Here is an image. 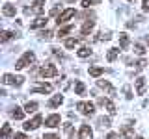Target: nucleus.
<instances>
[{"label": "nucleus", "mask_w": 149, "mask_h": 139, "mask_svg": "<svg viewBox=\"0 0 149 139\" xmlns=\"http://www.w3.org/2000/svg\"><path fill=\"white\" fill-rule=\"evenodd\" d=\"M9 136H11V126H9V124H4V128H2V139H8Z\"/></svg>", "instance_id": "nucleus-28"}, {"label": "nucleus", "mask_w": 149, "mask_h": 139, "mask_svg": "<svg viewBox=\"0 0 149 139\" xmlns=\"http://www.w3.org/2000/svg\"><path fill=\"white\" fill-rule=\"evenodd\" d=\"M36 109H37V102H26V104H24V111H26V113H34Z\"/></svg>", "instance_id": "nucleus-25"}, {"label": "nucleus", "mask_w": 149, "mask_h": 139, "mask_svg": "<svg viewBox=\"0 0 149 139\" xmlns=\"http://www.w3.org/2000/svg\"><path fill=\"white\" fill-rule=\"evenodd\" d=\"M134 137V130L130 124H123L119 130V139H132Z\"/></svg>", "instance_id": "nucleus-6"}, {"label": "nucleus", "mask_w": 149, "mask_h": 139, "mask_svg": "<svg viewBox=\"0 0 149 139\" xmlns=\"http://www.w3.org/2000/svg\"><path fill=\"white\" fill-rule=\"evenodd\" d=\"M6 85H15V87H21L24 83V78L22 76H13V74H4V80H2Z\"/></svg>", "instance_id": "nucleus-3"}, {"label": "nucleus", "mask_w": 149, "mask_h": 139, "mask_svg": "<svg viewBox=\"0 0 149 139\" xmlns=\"http://www.w3.org/2000/svg\"><path fill=\"white\" fill-rule=\"evenodd\" d=\"M146 39H147V45H149V35H147V37H146Z\"/></svg>", "instance_id": "nucleus-41"}, {"label": "nucleus", "mask_w": 149, "mask_h": 139, "mask_svg": "<svg viewBox=\"0 0 149 139\" xmlns=\"http://www.w3.org/2000/svg\"><path fill=\"white\" fill-rule=\"evenodd\" d=\"M47 21H49V19L41 15V17H37L36 21L32 22V24H30V28H32V30H36V28H41V26H45V24H47Z\"/></svg>", "instance_id": "nucleus-16"}, {"label": "nucleus", "mask_w": 149, "mask_h": 139, "mask_svg": "<svg viewBox=\"0 0 149 139\" xmlns=\"http://www.w3.org/2000/svg\"><path fill=\"white\" fill-rule=\"evenodd\" d=\"M99 104H101V106H106V109H108L110 115L116 113V104H114L112 100H108V98H99Z\"/></svg>", "instance_id": "nucleus-13"}, {"label": "nucleus", "mask_w": 149, "mask_h": 139, "mask_svg": "<svg viewBox=\"0 0 149 139\" xmlns=\"http://www.w3.org/2000/svg\"><path fill=\"white\" fill-rule=\"evenodd\" d=\"M41 120H43V117H41V115H36L32 120H26L24 122V130H37L39 124H41Z\"/></svg>", "instance_id": "nucleus-7"}, {"label": "nucleus", "mask_w": 149, "mask_h": 139, "mask_svg": "<svg viewBox=\"0 0 149 139\" xmlns=\"http://www.w3.org/2000/svg\"><path fill=\"white\" fill-rule=\"evenodd\" d=\"M43 4H45V0H34V8H32V11L37 13V15L41 17V13H43Z\"/></svg>", "instance_id": "nucleus-18"}, {"label": "nucleus", "mask_w": 149, "mask_h": 139, "mask_svg": "<svg viewBox=\"0 0 149 139\" xmlns=\"http://www.w3.org/2000/svg\"><path fill=\"white\" fill-rule=\"evenodd\" d=\"M34 59H36V54L34 52H24V56H22V58L15 63V69H17V71H21V69L28 67L30 63H34Z\"/></svg>", "instance_id": "nucleus-1"}, {"label": "nucleus", "mask_w": 149, "mask_h": 139, "mask_svg": "<svg viewBox=\"0 0 149 139\" xmlns=\"http://www.w3.org/2000/svg\"><path fill=\"white\" fill-rule=\"evenodd\" d=\"M77 54H78V58H88V56H91V48L90 46H80Z\"/></svg>", "instance_id": "nucleus-21"}, {"label": "nucleus", "mask_w": 149, "mask_h": 139, "mask_svg": "<svg viewBox=\"0 0 149 139\" xmlns=\"http://www.w3.org/2000/svg\"><path fill=\"white\" fill-rule=\"evenodd\" d=\"M97 85H99L101 89L108 91V95H110V96H114V95H116V89L112 87V83H110L108 80H97Z\"/></svg>", "instance_id": "nucleus-9"}, {"label": "nucleus", "mask_w": 149, "mask_h": 139, "mask_svg": "<svg viewBox=\"0 0 149 139\" xmlns=\"http://www.w3.org/2000/svg\"><path fill=\"white\" fill-rule=\"evenodd\" d=\"M71 32H73V26L71 24H69V26H63V28H60V30H58V37H65L67 34H71Z\"/></svg>", "instance_id": "nucleus-24"}, {"label": "nucleus", "mask_w": 149, "mask_h": 139, "mask_svg": "<svg viewBox=\"0 0 149 139\" xmlns=\"http://www.w3.org/2000/svg\"><path fill=\"white\" fill-rule=\"evenodd\" d=\"M118 54H119V48H110L108 54H106V59H108V61H114V59L118 58Z\"/></svg>", "instance_id": "nucleus-23"}, {"label": "nucleus", "mask_w": 149, "mask_h": 139, "mask_svg": "<svg viewBox=\"0 0 149 139\" xmlns=\"http://www.w3.org/2000/svg\"><path fill=\"white\" fill-rule=\"evenodd\" d=\"M50 91H52L50 83H37V85L32 87V93H50Z\"/></svg>", "instance_id": "nucleus-11"}, {"label": "nucleus", "mask_w": 149, "mask_h": 139, "mask_svg": "<svg viewBox=\"0 0 149 139\" xmlns=\"http://www.w3.org/2000/svg\"><path fill=\"white\" fill-rule=\"evenodd\" d=\"M93 26H95V21H86L82 24V30H80V34H82V37H88L90 35V32L93 30Z\"/></svg>", "instance_id": "nucleus-12"}, {"label": "nucleus", "mask_w": 149, "mask_h": 139, "mask_svg": "<svg viewBox=\"0 0 149 139\" xmlns=\"http://www.w3.org/2000/svg\"><path fill=\"white\" fill-rule=\"evenodd\" d=\"M71 17H74V9H73V8H67V9L62 13V15H58V19H56V24H58V26H60V24H65V22H67Z\"/></svg>", "instance_id": "nucleus-5"}, {"label": "nucleus", "mask_w": 149, "mask_h": 139, "mask_svg": "<svg viewBox=\"0 0 149 139\" xmlns=\"http://www.w3.org/2000/svg\"><path fill=\"white\" fill-rule=\"evenodd\" d=\"M123 93H125V98H127V100L132 98V91H130V87H129V85H125V87H123Z\"/></svg>", "instance_id": "nucleus-33"}, {"label": "nucleus", "mask_w": 149, "mask_h": 139, "mask_svg": "<svg viewBox=\"0 0 149 139\" xmlns=\"http://www.w3.org/2000/svg\"><path fill=\"white\" fill-rule=\"evenodd\" d=\"M39 74L43 78H54V76H58V69H56V65H52V63H45L43 67H41Z\"/></svg>", "instance_id": "nucleus-2"}, {"label": "nucleus", "mask_w": 149, "mask_h": 139, "mask_svg": "<svg viewBox=\"0 0 149 139\" xmlns=\"http://www.w3.org/2000/svg\"><path fill=\"white\" fill-rule=\"evenodd\" d=\"M129 2H132V0H129Z\"/></svg>", "instance_id": "nucleus-43"}, {"label": "nucleus", "mask_w": 149, "mask_h": 139, "mask_svg": "<svg viewBox=\"0 0 149 139\" xmlns=\"http://www.w3.org/2000/svg\"><path fill=\"white\" fill-rule=\"evenodd\" d=\"M143 67H146V59H140V61H138V69H143Z\"/></svg>", "instance_id": "nucleus-39"}, {"label": "nucleus", "mask_w": 149, "mask_h": 139, "mask_svg": "<svg viewBox=\"0 0 149 139\" xmlns=\"http://www.w3.org/2000/svg\"><path fill=\"white\" fill-rule=\"evenodd\" d=\"M99 126H101V128H108V126H110V119H108V117H101V119H99Z\"/></svg>", "instance_id": "nucleus-32"}, {"label": "nucleus", "mask_w": 149, "mask_h": 139, "mask_svg": "<svg viewBox=\"0 0 149 139\" xmlns=\"http://www.w3.org/2000/svg\"><path fill=\"white\" fill-rule=\"evenodd\" d=\"M11 37H13V32H8V30H6V32H2V37H0V41H2V43H8Z\"/></svg>", "instance_id": "nucleus-29"}, {"label": "nucleus", "mask_w": 149, "mask_h": 139, "mask_svg": "<svg viewBox=\"0 0 149 139\" xmlns=\"http://www.w3.org/2000/svg\"><path fill=\"white\" fill-rule=\"evenodd\" d=\"M50 15H52V17L58 15V8H52V9H50Z\"/></svg>", "instance_id": "nucleus-40"}, {"label": "nucleus", "mask_w": 149, "mask_h": 139, "mask_svg": "<svg viewBox=\"0 0 149 139\" xmlns=\"http://www.w3.org/2000/svg\"><path fill=\"white\" fill-rule=\"evenodd\" d=\"M93 4H99V0H82V6L84 8H90V6H93Z\"/></svg>", "instance_id": "nucleus-34"}, {"label": "nucleus", "mask_w": 149, "mask_h": 139, "mask_svg": "<svg viewBox=\"0 0 149 139\" xmlns=\"http://www.w3.org/2000/svg\"><path fill=\"white\" fill-rule=\"evenodd\" d=\"M77 45H78V39H74V37H69V39H65V48H74Z\"/></svg>", "instance_id": "nucleus-27"}, {"label": "nucleus", "mask_w": 149, "mask_h": 139, "mask_svg": "<svg viewBox=\"0 0 149 139\" xmlns=\"http://www.w3.org/2000/svg\"><path fill=\"white\" fill-rule=\"evenodd\" d=\"M62 102H63V96H62V95H54L52 98L49 100V108H58Z\"/></svg>", "instance_id": "nucleus-17"}, {"label": "nucleus", "mask_w": 149, "mask_h": 139, "mask_svg": "<svg viewBox=\"0 0 149 139\" xmlns=\"http://www.w3.org/2000/svg\"><path fill=\"white\" fill-rule=\"evenodd\" d=\"M142 8H143V11H149V0H143V2H142Z\"/></svg>", "instance_id": "nucleus-36"}, {"label": "nucleus", "mask_w": 149, "mask_h": 139, "mask_svg": "<svg viewBox=\"0 0 149 139\" xmlns=\"http://www.w3.org/2000/svg\"><path fill=\"white\" fill-rule=\"evenodd\" d=\"M13 139H28V137L24 136V133H21V132H19V133H15V136H13Z\"/></svg>", "instance_id": "nucleus-37"}, {"label": "nucleus", "mask_w": 149, "mask_h": 139, "mask_svg": "<svg viewBox=\"0 0 149 139\" xmlns=\"http://www.w3.org/2000/svg\"><path fill=\"white\" fill-rule=\"evenodd\" d=\"M136 139H143V137H136Z\"/></svg>", "instance_id": "nucleus-42"}, {"label": "nucleus", "mask_w": 149, "mask_h": 139, "mask_svg": "<svg viewBox=\"0 0 149 139\" xmlns=\"http://www.w3.org/2000/svg\"><path fill=\"white\" fill-rule=\"evenodd\" d=\"M88 72H90V76H93V78H99L101 74L104 72V69H102V67H90Z\"/></svg>", "instance_id": "nucleus-20"}, {"label": "nucleus", "mask_w": 149, "mask_h": 139, "mask_svg": "<svg viewBox=\"0 0 149 139\" xmlns=\"http://www.w3.org/2000/svg\"><path fill=\"white\" fill-rule=\"evenodd\" d=\"M129 43H130V41H129V35L127 34H119V46H121V48H129Z\"/></svg>", "instance_id": "nucleus-19"}, {"label": "nucleus", "mask_w": 149, "mask_h": 139, "mask_svg": "<svg viewBox=\"0 0 149 139\" xmlns=\"http://www.w3.org/2000/svg\"><path fill=\"white\" fill-rule=\"evenodd\" d=\"M136 93L138 95H146V78L140 76L136 80Z\"/></svg>", "instance_id": "nucleus-15"}, {"label": "nucleus", "mask_w": 149, "mask_h": 139, "mask_svg": "<svg viewBox=\"0 0 149 139\" xmlns=\"http://www.w3.org/2000/svg\"><path fill=\"white\" fill-rule=\"evenodd\" d=\"M74 93H77V95H84V93H86V85H84L82 82H77L74 83Z\"/></svg>", "instance_id": "nucleus-26"}, {"label": "nucleus", "mask_w": 149, "mask_h": 139, "mask_svg": "<svg viewBox=\"0 0 149 139\" xmlns=\"http://www.w3.org/2000/svg\"><path fill=\"white\" fill-rule=\"evenodd\" d=\"M45 126H49V128H56V126H60V115H49V117L45 119Z\"/></svg>", "instance_id": "nucleus-10"}, {"label": "nucleus", "mask_w": 149, "mask_h": 139, "mask_svg": "<svg viewBox=\"0 0 149 139\" xmlns=\"http://www.w3.org/2000/svg\"><path fill=\"white\" fill-rule=\"evenodd\" d=\"M39 37H41V39H45V41H49L50 37H52V32H50V30H41L39 32Z\"/></svg>", "instance_id": "nucleus-30"}, {"label": "nucleus", "mask_w": 149, "mask_h": 139, "mask_svg": "<svg viewBox=\"0 0 149 139\" xmlns=\"http://www.w3.org/2000/svg\"><path fill=\"white\" fill-rule=\"evenodd\" d=\"M2 13H4L6 17H15L17 8L13 6V4H4V6H2Z\"/></svg>", "instance_id": "nucleus-14"}, {"label": "nucleus", "mask_w": 149, "mask_h": 139, "mask_svg": "<svg viewBox=\"0 0 149 139\" xmlns=\"http://www.w3.org/2000/svg\"><path fill=\"white\" fill-rule=\"evenodd\" d=\"M78 137L80 139H93V130L88 126V124H82L80 132H78Z\"/></svg>", "instance_id": "nucleus-8"}, {"label": "nucleus", "mask_w": 149, "mask_h": 139, "mask_svg": "<svg viewBox=\"0 0 149 139\" xmlns=\"http://www.w3.org/2000/svg\"><path fill=\"white\" fill-rule=\"evenodd\" d=\"M43 139H60V136H56V133H47Z\"/></svg>", "instance_id": "nucleus-35"}, {"label": "nucleus", "mask_w": 149, "mask_h": 139, "mask_svg": "<svg viewBox=\"0 0 149 139\" xmlns=\"http://www.w3.org/2000/svg\"><path fill=\"white\" fill-rule=\"evenodd\" d=\"M11 117L13 119H17V120H21L22 117H24V109H21V108H13V111H11Z\"/></svg>", "instance_id": "nucleus-22"}, {"label": "nucleus", "mask_w": 149, "mask_h": 139, "mask_svg": "<svg viewBox=\"0 0 149 139\" xmlns=\"http://www.w3.org/2000/svg\"><path fill=\"white\" fill-rule=\"evenodd\" d=\"M134 52H136L138 56H143V54H146V48H143V45H142V43H136V45H134Z\"/></svg>", "instance_id": "nucleus-31"}, {"label": "nucleus", "mask_w": 149, "mask_h": 139, "mask_svg": "<svg viewBox=\"0 0 149 139\" xmlns=\"http://www.w3.org/2000/svg\"><path fill=\"white\" fill-rule=\"evenodd\" d=\"M106 139H119V136H118V133H114V132H112V133H108V136H106Z\"/></svg>", "instance_id": "nucleus-38"}, {"label": "nucleus", "mask_w": 149, "mask_h": 139, "mask_svg": "<svg viewBox=\"0 0 149 139\" xmlns=\"http://www.w3.org/2000/svg\"><path fill=\"white\" fill-rule=\"evenodd\" d=\"M77 109L80 111L82 115H93V113H95V106H93L91 102H78Z\"/></svg>", "instance_id": "nucleus-4"}]
</instances>
